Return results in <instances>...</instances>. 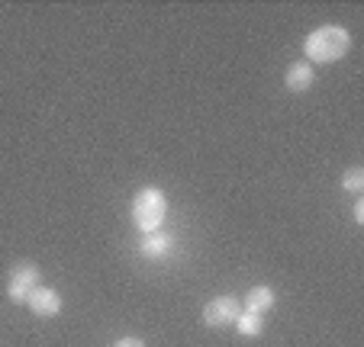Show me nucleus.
<instances>
[{
	"label": "nucleus",
	"mask_w": 364,
	"mask_h": 347,
	"mask_svg": "<svg viewBox=\"0 0 364 347\" xmlns=\"http://www.w3.org/2000/svg\"><path fill=\"white\" fill-rule=\"evenodd\" d=\"M271 306H274V290H271V286H255L252 293L245 296V309L248 312H255V315L268 312Z\"/></svg>",
	"instance_id": "nucleus-6"
},
{
	"label": "nucleus",
	"mask_w": 364,
	"mask_h": 347,
	"mask_svg": "<svg viewBox=\"0 0 364 347\" xmlns=\"http://www.w3.org/2000/svg\"><path fill=\"white\" fill-rule=\"evenodd\" d=\"M117 347H145L139 338H123V341H117Z\"/></svg>",
	"instance_id": "nucleus-11"
},
{
	"label": "nucleus",
	"mask_w": 364,
	"mask_h": 347,
	"mask_svg": "<svg viewBox=\"0 0 364 347\" xmlns=\"http://www.w3.org/2000/svg\"><path fill=\"white\" fill-rule=\"evenodd\" d=\"M165 212H168L165 193L155 190V187H149V190H142L136 197V203H132V222H136L139 228L145 231V235H151V231L161 228V219H165Z\"/></svg>",
	"instance_id": "nucleus-2"
},
{
	"label": "nucleus",
	"mask_w": 364,
	"mask_h": 347,
	"mask_svg": "<svg viewBox=\"0 0 364 347\" xmlns=\"http://www.w3.org/2000/svg\"><path fill=\"white\" fill-rule=\"evenodd\" d=\"M355 222H364V203L355 206Z\"/></svg>",
	"instance_id": "nucleus-12"
},
{
	"label": "nucleus",
	"mask_w": 364,
	"mask_h": 347,
	"mask_svg": "<svg viewBox=\"0 0 364 347\" xmlns=\"http://www.w3.org/2000/svg\"><path fill=\"white\" fill-rule=\"evenodd\" d=\"M351 39L342 26H319L316 33H309L306 39V55L313 62H338L345 52H348Z\"/></svg>",
	"instance_id": "nucleus-1"
},
{
	"label": "nucleus",
	"mask_w": 364,
	"mask_h": 347,
	"mask_svg": "<svg viewBox=\"0 0 364 347\" xmlns=\"http://www.w3.org/2000/svg\"><path fill=\"white\" fill-rule=\"evenodd\" d=\"M36 283H39V270H36V264H16L14 273H10L7 296L14 302H26L29 293L36 290Z\"/></svg>",
	"instance_id": "nucleus-3"
},
{
	"label": "nucleus",
	"mask_w": 364,
	"mask_h": 347,
	"mask_svg": "<svg viewBox=\"0 0 364 347\" xmlns=\"http://www.w3.org/2000/svg\"><path fill=\"white\" fill-rule=\"evenodd\" d=\"M171 245L174 241L168 238V235H161V231H151V235H145V241H142V254L145 258H165L168 251H171Z\"/></svg>",
	"instance_id": "nucleus-7"
},
{
	"label": "nucleus",
	"mask_w": 364,
	"mask_h": 347,
	"mask_svg": "<svg viewBox=\"0 0 364 347\" xmlns=\"http://www.w3.org/2000/svg\"><path fill=\"white\" fill-rule=\"evenodd\" d=\"M242 315L239 302L232 299V296H220V299H213L210 306L203 309V321L213 328H223V325H235V319Z\"/></svg>",
	"instance_id": "nucleus-4"
},
{
	"label": "nucleus",
	"mask_w": 364,
	"mask_h": 347,
	"mask_svg": "<svg viewBox=\"0 0 364 347\" xmlns=\"http://www.w3.org/2000/svg\"><path fill=\"white\" fill-rule=\"evenodd\" d=\"M235 328H239L245 338H258V334L264 331V321L262 315H255V312H242L239 319H235Z\"/></svg>",
	"instance_id": "nucleus-9"
},
{
	"label": "nucleus",
	"mask_w": 364,
	"mask_h": 347,
	"mask_svg": "<svg viewBox=\"0 0 364 347\" xmlns=\"http://www.w3.org/2000/svg\"><path fill=\"white\" fill-rule=\"evenodd\" d=\"M345 190H351V193H361L364 190V174L358 167L345 174Z\"/></svg>",
	"instance_id": "nucleus-10"
},
{
	"label": "nucleus",
	"mask_w": 364,
	"mask_h": 347,
	"mask_svg": "<svg viewBox=\"0 0 364 347\" xmlns=\"http://www.w3.org/2000/svg\"><path fill=\"white\" fill-rule=\"evenodd\" d=\"M284 81H287V90H306L313 84V68L309 65H294Z\"/></svg>",
	"instance_id": "nucleus-8"
},
{
	"label": "nucleus",
	"mask_w": 364,
	"mask_h": 347,
	"mask_svg": "<svg viewBox=\"0 0 364 347\" xmlns=\"http://www.w3.org/2000/svg\"><path fill=\"white\" fill-rule=\"evenodd\" d=\"M26 302L36 315H42V319H52V315L62 312V296H58L55 290H46V286H36Z\"/></svg>",
	"instance_id": "nucleus-5"
}]
</instances>
